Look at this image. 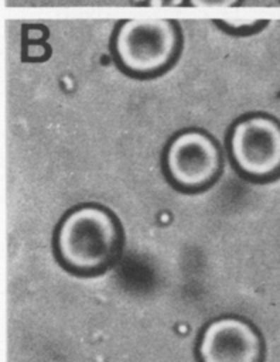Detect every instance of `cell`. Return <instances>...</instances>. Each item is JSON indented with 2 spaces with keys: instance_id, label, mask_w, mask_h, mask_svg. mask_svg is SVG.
I'll return each mask as SVG.
<instances>
[{
  "instance_id": "6da1fadb",
  "label": "cell",
  "mask_w": 280,
  "mask_h": 362,
  "mask_svg": "<svg viewBox=\"0 0 280 362\" xmlns=\"http://www.w3.org/2000/svg\"><path fill=\"white\" fill-rule=\"evenodd\" d=\"M123 247V228L106 206L82 204L69 209L54 232L57 260L71 273L93 276L109 269Z\"/></svg>"
},
{
  "instance_id": "7a4b0ae2",
  "label": "cell",
  "mask_w": 280,
  "mask_h": 362,
  "mask_svg": "<svg viewBox=\"0 0 280 362\" xmlns=\"http://www.w3.org/2000/svg\"><path fill=\"white\" fill-rule=\"evenodd\" d=\"M222 170L216 143L205 133L188 130L175 136L164 154V173L171 185L185 192L211 187Z\"/></svg>"
},
{
  "instance_id": "3957f363",
  "label": "cell",
  "mask_w": 280,
  "mask_h": 362,
  "mask_svg": "<svg viewBox=\"0 0 280 362\" xmlns=\"http://www.w3.org/2000/svg\"><path fill=\"white\" fill-rule=\"evenodd\" d=\"M229 153L233 165L253 180L280 174V124L264 116L240 120L232 129Z\"/></svg>"
},
{
  "instance_id": "277c9868",
  "label": "cell",
  "mask_w": 280,
  "mask_h": 362,
  "mask_svg": "<svg viewBox=\"0 0 280 362\" xmlns=\"http://www.w3.org/2000/svg\"><path fill=\"white\" fill-rule=\"evenodd\" d=\"M177 42L173 24L158 18L129 20L119 28L115 40L120 62L133 72H153L171 58Z\"/></svg>"
},
{
  "instance_id": "5b68a950",
  "label": "cell",
  "mask_w": 280,
  "mask_h": 362,
  "mask_svg": "<svg viewBox=\"0 0 280 362\" xmlns=\"http://www.w3.org/2000/svg\"><path fill=\"white\" fill-rule=\"evenodd\" d=\"M195 354L198 362H262L264 345L252 322L225 315L209 321L201 329Z\"/></svg>"
},
{
  "instance_id": "8992f818",
  "label": "cell",
  "mask_w": 280,
  "mask_h": 362,
  "mask_svg": "<svg viewBox=\"0 0 280 362\" xmlns=\"http://www.w3.org/2000/svg\"><path fill=\"white\" fill-rule=\"evenodd\" d=\"M195 7L202 8H216V7H231L238 3V0H189Z\"/></svg>"
},
{
  "instance_id": "52a82bcc",
  "label": "cell",
  "mask_w": 280,
  "mask_h": 362,
  "mask_svg": "<svg viewBox=\"0 0 280 362\" xmlns=\"http://www.w3.org/2000/svg\"><path fill=\"white\" fill-rule=\"evenodd\" d=\"M222 23L232 30H246L259 24L257 20H223Z\"/></svg>"
}]
</instances>
